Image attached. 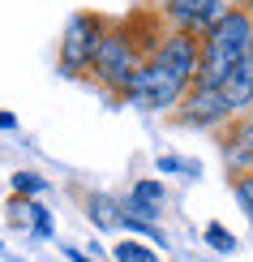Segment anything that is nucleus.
<instances>
[{
    "instance_id": "obj_5",
    "label": "nucleus",
    "mask_w": 253,
    "mask_h": 262,
    "mask_svg": "<svg viewBox=\"0 0 253 262\" xmlns=\"http://www.w3.org/2000/svg\"><path fill=\"white\" fill-rule=\"evenodd\" d=\"M232 9V0H159L155 5V17L163 30H180V35H202L211 30L219 17Z\"/></svg>"
},
{
    "instance_id": "obj_12",
    "label": "nucleus",
    "mask_w": 253,
    "mask_h": 262,
    "mask_svg": "<svg viewBox=\"0 0 253 262\" xmlns=\"http://www.w3.org/2000/svg\"><path fill=\"white\" fill-rule=\"evenodd\" d=\"M120 228H129V232H137L146 245H168V236H163V228L159 224H146V220H133V215H125L120 211Z\"/></svg>"
},
{
    "instance_id": "obj_7",
    "label": "nucleus",
    "mask_w": 253,
    "mask_h": 262,
    "mask_svg": "<svg viewBox=\"0 0 253 262\" xmlns=\"http://www.w3.org/2000/svg\"><path fill=\"white\" fill-rule=\"evenodd\" d=\"M163 198H168L163 181L146 177V181H137L133 189H129V198H125V206H120V211H125V215H133V220L155 224V220H159V206H163Z\"/></svg>"
},
{
    "instance_id": "obj_20",
    "label": "nucleus",
    "mask_w": 253,
    "mask_h": 262,
    "mask_svg": "<svg viewBox=\"0 0 253 262\" xmlns=\"http://www.w3.org/2000/svg\"><path fill=\"white\" fill-rule=\"evenodd\" d=\"M249 116H253V103H249Z\"/></svg>"
},
{
    "instance_id": "obj_17",
    "label": "nucleus",
    "mask_w": 253,
    "mask_h": 262,
    "mask_svg": "<svg viewBox=\"0 0 253 262\" xmlns=\"http://www.w3.org/2000/svg\"><path fill=\"white\" fill-rule=\"evenodd\" d=\"M0 129H5V134H9V129H17V116L13 112H0Z\"/></svg>"
},
{
    "instance_id": "obj_19",
    "label": "nucleus",
    "mask_w": 253,
    "mask_h": 262,
    "mask_svg": "<svg viewBox=\"0 0 253 262\" xmlns=\"http://www.w3.org/2000/svg\"><path fill=\"white\" fill-rule=\"evenodd\" d=\"M232 5H236V9H240V13H245V17L253 21V0H232Z\"/></svg>"
},
{
    "instance_id": "obj_18",
    "label": "nucleus",
    "mask_w": 253,
    "mask_h": 262,
    "mask_svg": "<svg viewBox=\"0 0 253 262\" xmlns=\"http://www.w3.org/2000/svg\"><path fill=\"white\" fill-rule=\"evenodd\" d=\"M64 258H69V262H95V258H86V254H82V249H73V245H69V249H64Z\"/></svg>"
},
{
    "instance_id": "obj_4",
    "label": "nucleus",
    "mask_w": 253,
    "mask_h": 262,
    "mask_svg": "<svg viewBox=\"0 0 253 262\" xmlns=\"http://www.w3.org/2000/svg\"><path fill=\"white\" fill-rule=\"evenodd\" d=\"M103 30H107V21L99 13H73L69 17V26L60 35V52H56V64H60L64 78H78V73L90 69V56H95L99 39H103Z\"/></svg>"
},
{
    "instance_id": "obj_9",
    "label": "nucleus",
    "mask_w": 253,
    "mask_h": 262,
    "mask_svg": "<svg viewBox=\"0 0 253 262\" xmlns=\"http://www.w3.org/2000/svg\"><path fill=\"white\" fill-rule=\"evenodd\" d=\"M9 211H13V224H30V232H35V236H52V232H56L48 206H43L39 198H13Z\"/></svg>"
},
{
    "instance_id": "obj_16",
    "label": "nucleus",
    "mask_w": 253,
    "mask_h": 262,
    "mask_svg": "<svg viewBox=\"0 0 253 262\" xmlns=\"http://www.w3.org/2000/svg\"><path fill=\"white\" fill-rule=\"evenodd\" d=\"M232 193H236L240 211H245V220L253 224V172H245V177H236V181H232Z\"/></svg>"
},
{
    "instance_id": "obj_11",
    "label": "nucleus",
    "mask_w": 253,
    "mask_h": 262,
    "mask_svg": "<svg viewBox=\"0 0 253 262\" xmlns=\"http://www.w3.org/2000/svg\"><path fill=\"white\" fill-rule=\"evenodd\" d=\"M90 220L99 224V228H120V202H112V198H103V193H90Z\"/></svg>"
},
{
    "instance_id": "obj_10",
    "label": "nucleus",
    "mask_w": 253,
    "mask_h": 262,
    "mask_svg": "<svg viewBox=\"0 0 253 262\" xmlns=\"http://www.w3.org/2000/svg\"><path fill=\"white\" fill-rule=\"evenodd\" d=\"M112 258H116V262H159L155 245H146V241H133V236H125L120 245H112Z\"/></svg>"
},
{
    "instance_id": "obj_6",
    "label": "nucleus",
    "mask_w": 253,
    "mask_h": 262,
    "mask_svg": "<svg viewBox=\"0 0 253 262\" xmlns=\"http://www.w3.org/2000/svg\"><path fill=\"white\" fill-rule=\"evenodd\" d=\"M232 103L223 99V91H211V86H189L185 99L172 107V121L185 129H223L232 121Z\"/></svg>"
},
{
    "instance_id": "obj_15",
    "label": "nucleus",
    "mask_w": 253,
    "mask_h": 262,
    "mask_svg": "<svg viewBox=\"0 0 253 262\" xmlns=\"http://www.w3.org/2000/svg\"><path fill=\"white\" fill-rule=\"evenodd\" d=\"M206 245H211L215 254H232V249H236V236L227 232L223 224H206Z\"/></svg>"
},
{
    "instance_id": "obj_14",
    "label": "nucleus",
    "mask_w": 253,
    "mask_h": 262,
    "mask_svg": "<svg viewBox=\"0 0 253 262\" xmlns=\"http://www.w3.org/2000/svg\"><path fill=\"white\" fill-rule=\"evenodd\" d=\"M155 168L159 172H180V177H202V163L197 159H180V155H159Z\"/></svg>"
},
{
    "instance_id": "obj_1",
    "label": "nucleus",
    "mask_w": 253,
    "mask_h": 262,
    "mask_svg": "<svg viewBox=\"0 0 253 262\" xmlns=\"http://www.w3.org/2000/svg\"><path fill=\"white\" fill-rule=\"evenodd\" d=\"M193 73H197V39L180 35V30H163L159 43L142 56L133 82L120 99L142 112H172L193 86Z\"/></svg>"
},
{
    "instance_id": "obj_13",
    "label": "nucleus",
    "mask_w": 253,
    "mask_h": 262,
    "mask_svg": "<svg viewBox=\"0 0 253 262\" xmlns=\"http://www.w3.org/2000/svg\"><path fill=\"white\" fill-rule=\"evenodd\" d=\"M13 193L17 198H39V193H48V181L39 172H13Z\"/></svg>"
},
{
    "instance_id": "obj_2",
    "label": "nucleus",
    "mask_w": 253,
    "mask_h": 262,
    "mask_svg": "<svg viewBox=\"0 0 253 262\" xmlns=\"http://www.w3.org/2000/svg\"><path fill=\"white\" fill-rule=\"evenodd\" d=\"M249 52H253V21L232 5L211 30L197 35V73H193V86H211V91H219L223 78L249 56Z\"/></svg>"
},
{
    "instance_id": "obj_3",
    "label": "nucleus",
    "mask_w": 253,
    "mask_h": 262,
    "mask_svg": "<svg viewBox=\"0 0 253 262\" xmlns=\"http://www.w3.org/2000/svg\"><path fill=\"white\" fill-rule=\"evenodd\" d=\"M137 64H142V48L133 43V35H129L120 21H107V30H103V39H99L86 73H90L103 91L125 95L129 82H133V73H137Z\"/></svg>"
},
{
    "instance_id": "obj_8",
    "label": "nucleus",
    "mask_w": 253,
    "mask_h": 262,
    "mask_svg": "<svg viewBox=\"0 0 253 262\" xmlns=\"http://www.w3.org/2000/svg\"><path fill=\"white\" fill-rule=\"evenodd\" d=\"M219 91H223V99L232 103V112H236V116H240V112H249V103H253V52L236 64L232 73H227V78H223V86H219Z\"/></svg>"
}]
</instances>
